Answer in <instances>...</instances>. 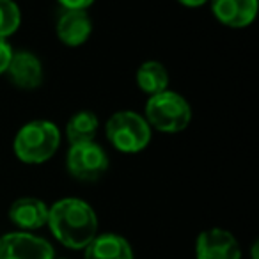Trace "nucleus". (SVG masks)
<instances>
[{"label": "nucleus", "mask_w": 259, "mask_h": 259, "mask_svg": "<svg viewBox=\"0 0 259 259\" xmlns=\"http://www.w3.org/2000/svg\"><path fill=\"white\" fill-rule=\"evenodd\" d=\"M8 75L11 82L20 89H36L43 82V66L41 61L30 52H13L8 66Z\"/></svg>", "instance_id": "9"}, {"label": "nucleus", "mask_w": 259, "mask_h": 259, "mask_svg": "<svg viewBox=\"0 0 259 259\" xmlns=\"http://www.w3.org/2000/svg\"><path fill=\"white\" fill-rule=\"evenodd\" d=\"M0 259H55V252L45 238L22 231L0 236Z\"/></svg>", "instance_id": "6"}, {"label": "nucleus", "mask_w": 259, "mask_h": 259, "mask_svg": "<svg viewBox=\"0 0 259 259\" xmlns=\"http://www.w3.org/2000/svg\"><path fill=\"white\" fill-rule=\"evenodd\" d=\"M66 165L73 178L82 181H94L108 169V156L96 142L75 144L69 148Z\"/></svg>", "instance_id": "5"}, {"label": "nucleus", "mask_w": 259, "mask_h": 259, "mask_svg": "<svg viewBox=\"0 0 259 259\" xmlns=\"http://www.w3.org/2000/svg\"><path fill=\"white\" fill-rule=\"evenodd\" d=\"M195 255L197 259H240L241 250L229 231L215 227L199 234Z\"/></svg>", "instance_id": "7"}, {"label": "nucleus", "mask_w": 259, "mask_h": 259, "mask_svg": "<svg viewBox=\"0 0 259 259\" xmlns=\"http://www.w3.org/2000/svg\"><path fill=\"white\" fill-rule=\"evenodd\" d=\"M61 146L59 128L50 121H32L22 126L15 137V155L25 163H43Z\"/></svg>", "instance_id": "2"}, {"label": "nucleus", "mask_w": 259, "mask_h": 259, "mask_svg": "<svg viewBox=\"0 0 259 259\" xmlns=\"http://www.w3.org/2000/svg\"><path fill=\"white\" fill-rule=\"evenodd\" d=\"M85 259H134V250L122 236L103 233L85 247Z\"/></svg>", "instance_id": "12"}, {"label": "nucleus", "mask_w": 259, "mask_h": 259, "mask_svg": "<svg viewBox=\"0 0 259 259\" xmlns=\"http://www.w3.org/2000/svg\"><path fill=\"white\" fill-rule=\"evenodd\" d=\"M98 121L96 114L91 110H80L73 115L66 124V137H68L69 146L75 144H85L93 142L98 134Z\"/></svg>", "instance_id": "13"}, {"label": "nucleus", "mask_w": 259, "mask_h": 259, "mask_svg": "<svg viewBox=\"0 0 259 259\" xmlns=\"http://www.w3.org/2000/svg\"><path fill=\"white\" fill-rule=\"evenodd\" d=\"M11 57H13L11 45H9L6 39H2V37H0V75H2V73H6Z\"/></svg>", "instance_id": "16"}, {"label": "nucleus", "mask_w": 259, "mask_h": 259, "mask_svg": "<svg viewBox=\"0 0 259 259\" xmlns=\"http://www.w3.org/2000/svg\"><path fill=\"white\" fill-rule=\"evenodd\" d=\"M180 2L183 6H187V8H199V6H202L208 0H180Z\"/></svg>", "instance_id": "18"}, {"label": "nucleus", "mask_w": 259, "mask_h": 259, "mask_svg": "<svg viewBox=\"0 0 259 259\" xmlns=\"http://www.w3.org/2000/svg\"><path fill=\"white\" fill-rule=\"evenodd\" d=\"M57 2L66 9H80V11H85L89 6L94 4V0H57Z\"/></svg>", "instance_id": "17"}, {"label": "nucleus", "mask_w": 259, "mask_h": 259, "mask_svg": "<svg viewBox=\"0 0 259 259\" xmlns=\"http://www.w3.org/2000/svg\"><path fill=\"white\" fill-rule=\"evenodd\" d=\"M107 139L117 151L139 153L151 141V126L137 112L122 110L107 121Z\"/></svg>", "instance_id": "4"}, {"label": "nucleus", "mask_w": 259, "mask_h": 259, "mask_svg": "<svg viewBox=\"0 0 259 259\" xmlns=\"http://www.w3.org/2000/svg\"><path fill=\"white\" fill-rule=\"evenodd\" d=\"M9 219L23 231L41 229L48 222V208L36 197H22L11 204Z\"/></svg>", "instance_id": "11"}, {"label": "nucleus", "mask_w": 259, "mask_h": 259, "mask_svg": "<svg viewBox=\"0 0 259 259\" xmlns=\"http://www.w3.org/2000/svg\"><path fill=\"white\" fill-rule=\"evenodd\" d=\"M146 121L149 126L165 134L183 132L192 119V108L181 94L163 91L151 96L146 103Z\"/></svg>", "instance_id": "3"}, {"label": "nucleus", "mask_w": 259, "mask_h": 259, "mask_svg": "<svg viewBox=\"0 0 259 259\" xmlns=\"http://www.w3.org/2000/svg\"><path fill=\"white\" fill-rule=\"evenodd\" d=\"M137 83L144 93L151 94V96L167 91L169 75H167L165 66L156 61L144 62L137 71Z\"/></svg>", "instance_id": "14"}, {"label": "nucleus", "mask_w": 259, "mask_h": 259, "mask_svg": "<svg viewBox=\"0 0 259 259\" xmlns=\"http://www.w3.org/2000/svg\"><path fill=\"white\" fill-rule=\"evenodd\" d=\"M215 18L231 29H243L255 20L257 0H211Z\"/></svg>", "instance_id": "8"}, {"label": "nucleus", "mask_w": 259, "mask_h": 259, "mask_svg": "<svg viewBox=\"0 0 259 259\" xmlns=\"http://www.w3.org/2000/svg\"><path fill=\"white\" fill-rule=\"evenodd\" d=\"M93 32V22L85 11L66 9L57 22V36L68 47H80Z\"/></svg>", "instance_id": "10"}, {"label": "nucleus", "mask_w": 259, "mask_h": 259, "mask_svg": "<svg viewBox=\"0 0 259 259\" xmlns=\"http://www.w3.org/2000/svg\"><path fill=\"white\" fill-rule=\"evenodd\" d=\"M22 11L15 0H0V37L13 36L20 29Z\"/></svg>", "instance_id": "15"}, {"label": "nucleus", "mask_w": 259, "mask_h": 259, "mask_svg": "<svg viewBox=\"0 0 259 259\" xmlns=\"http://www.w3.org/2000/svg\"><path fill=\"white\" fill-rule=\"evenodd\" d=\"M50 231L64 247L80 250L85 248L98 234V219L85 201L75 197L61 199L48 208Z\"/></svg>", "instance_id": "1"}]
</instances>
